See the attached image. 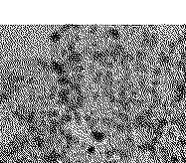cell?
I'll use <instances>...</instances> for the list:
<instances>
[{
	"label": "cell",
	"instance_id": "cell-1",
	"mask_svg": "<svg viewBox=\"0 0 186 163\" xmlns=\"http://www.w3.org/2000/svg\"><path fill=\"white\" fill-rule=\"evenodd\" d=\"M181 58H182V60H183V61L186 60V52H182L181 53Z\"/></svg>",
	"mask_w": 186,
	"mask_h": 163
}]
</instances>
